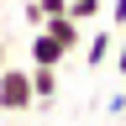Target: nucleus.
I'll return each instance as SVG.
<instances>
[{"label":"nucleus","instance_id":"obj_1","mask_svg":"<svg viewBox=\"0 0 126 126\" xmlns=\"http://www.w3.org/2000/svg\"><path fill=\"white\" fill-rule=\"evenodd\" d=\"M37 105V94H32V74L26 68H0V110L5 116H21V110H32Z\"/></svg>","mask_w":126,"mask_h":126},{"label":"nucleus","instance_id":"obj_2","mask_svg":"<svg viewBox=\"0 0 126 126\" xmlns=\"http://www.w3.org/2000/svg\"><path fill=\"white\" fill-rule=\"evenodd\" d=\"M42 26L53 32V42L63 47V53H74V47H84V26H79V21H74L68 11H63V16H47Z\"/></svg>","mask_w":126,"mask_h":126},{"label":"nucleus","instance_id":"obj_3","mask_svg":"<svg viewBox=\"0 0 126 126\" xmlns=\"http://www.w3.org/2000/svg\"><path fill=\"white\" fill-rule=\"evenodd\" d=\"M32 94H37V105H53L58 100V68H53V63H32Z\"/></svg>","mask_w":126,"mask_h":126},{"label":"nucleus","instance_id":"obj_4","mask_svg":"<svg viewBox=\"0 0 126 126\" xmlns=\"http://www.w3.org/2000/svg\"><path fill=\"white\" fill-rule=\"evenodd\" d=\"M63 58H68V53L53 42V32H47V26H37V37H32V63H53V68H58Z\"/></svg>","mask_w":126,"mask_h":126},{"label":"nucleus","instance_id":"obj_5","mask_svg":"<svg viewBox=\"0 0 126 126\" xmlns=\"http://www.w3.org/2000/svg\"><path fill=\"white\" fill-rule=\"evenodd\" d=\"M110 53H116V32H100V26H94V37H89V47H84V63L100 68V63H110Z\"/></svg>","mask_w":126,"mask_h":126},{"label":"nucleus","instance_id":"obj_6","mask_svg":"<svg viewBox=\"0 0 126 126\" xmlns=\"http://www.w3.org/2000/svg\"><path fill=\"white\" fill-rule=\"evenodd\" d=\"M100 11H105V0H68V16L79 26H89V21H100Z\"/></svg>","mask_w":126,"mask_h":126},{"label":"nucleus","instance_id":"obj_7","mask_svg":"<svg viewBox=\"0 0 126 126\" xmlns=\"http://www.w3.org/2000/svg\"><path fill=\"white\" fill-rule=\"evenodd\" d=\"M110 58H116V68L126 74V26H116V53H110Z\"/></svg>","mask_w":126,"mask_h":126},{"label":"nucleus","instance_id":"obj_8","mask_svg":"<svg viewBox=\"0 0 126 126\" xmlns=\"http://www.w3.org/2000/svg\"><path fill=\"white\" fill-rule=\"evenodd\" d=\"M26 21H32V26H42V21H47V11L37 5V0H26Z\"/></svg>","mask_w":126,"mask_h":126},{"label":"nucleus","instance_id":"obj_9","mask_svg":"<svg viewBox=\"0 0 126 126\" xmlns=\"http://www.w3.org/2000/svg\"><path fill=\"white\" fill-rule=\"evenodd\" d=\"M37 5H42L47 16H63V11H68V0H37Z\"/></svg>","mask_w":126,"mask_h":126},{"label":"nucleus","instance_id":"obj_10","mask_svg":"<svg viewBox=\"0 0 126 126\" xmlns=\"http://www.w3.org/2000/svg\"><path fill=\"white\" fill-rule=\"evenodd\" d=\"M110 21H116V26H126V0H110Z\"/></svg>","mask_w":126,"mask_h":126},{"label":"nucleus","instance_id":"obj_11","mask_svg":"<svg viewBox=\"0 0 126 126\" xmlns=\"http://www.w3.org/2000/svg\"><path fill=\"white\" fill-rule=\"evenodd\" d=\"M5 63H11V47H5V42H0V68H5Z\"/></svg>","mask_w":126,"mask_h":126}]
</instances>
